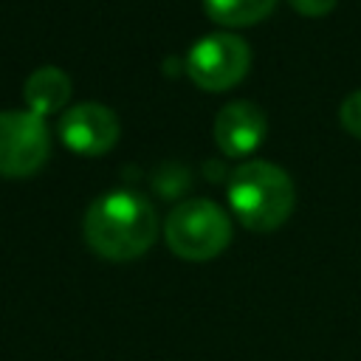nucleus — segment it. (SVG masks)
I'll list each match as a JSON object with an SVG mask.
<instances>
[{
	"label": "nucleus",
	"instance_id": "1",
	"mask_svg": "<svg viewBox=\"0 0 361 361\" xmlns=\"http://www.w3.org/2000/svg\"><path fill=\"white\" fill-rule=\"evenodd\" d=\"M87 245L113 262L141 257L158 237V217L152 203L130 189H116L96 197L85 212Z\"/></svg>",
	"mask_w": 361,
	"mask_h": 361
},
{
	"label": "nucleus",
	"instance_id": "2",
	"mask_svg": "<svg viewBox=\"0 0 361 361\" xmlns=\"http://www.w3.org/2000/svg\"><path fill=\"white\" fill-rule=\"evenodd\" d=\"M228 203L245 228L274 231L290 217L296 203V189L282 166L254 158L231 172Z\"/></svg>",
	"mask_w": 361,
	"mask_h": 361
},
{
	"label": "nucleus",
	"instance_id": "3",
	"mask_svg": "<svg viewBox=\"0 0 361 361\" xmlns=\"http://www.w3.org/2000/svg\"><path fill=\"white\" fill-rule=\"evenodd\" d=\"M164 237L180 259L206 262L231 243V220L217 203L206 197H192L169 212L164 223Z\"/></svg>",
	"mask_w": 361,
	"mask_h": 361
},
{
	"label": "nucleus",
	"instance_id": "4",
	"mask_svg": "<svg viewBox=\"0 0 361 361\" xmlns=\"http://www.w3.org/2000/svg\"><path fill=\"white\" fill-rule=\"evenodd\" d=\"M251 65L248 42L228 31L200 37L186 54V71L203 90H228L237 85Z\"/></svg>",
	"mask_w": 361,
	"mask_h": 361
},
{
	"label": "nucleus",
	"instance_id": "5",
	"mask_svg": "<svg viewBox=\"0 0 361 361\" xmlns=\"http://www.w3.org/2000/svg\"><path fill=\"white\" fill-rule=\"evenodd\" d=\"M51 152V130L31 110H0V175L25 178Z\"/></svg>",
	"mask_w": 361,
	"mask_h": 361
},
{
	"label": "nucleus",
	"instance_id": "6",
	"mask_svg": "<svg viewBox=\"0 0 361 361\" xmlns=\"http://www.w3.org/2000/svg\"><path fill=\"white\" fill-rule=\"evenodd\" d=\"M121 124L118 116L96 102H82L62 113L59 118V138L68 149L79 155H102L118 141Z\"/></svg>",
	"mask_w": 361,
	"mask_h": 361
},
{
	"label": "nucleus",
	"instance_id": "7",
	"mask_svg": "<svg viewBox=\"0 0 361 361\" xmlns=\"http://www.w3.org/2000/svg\"><path fill=\"white\" fill-rule=\"evenodd\" d=\"M265 130H268L265 113L254 102H245V99L228 102L214 116V141L231 158L251 155L262 144Z\"/></svg>",
	"mask_w": 361,
	"mask_h": 361
},
{
	"label": "nucleus",
	"instance_id": "8",
	"mask_svg": "<svg viewBox=\"0 0 361 361\" xmlns=\"http://www.w3.org/2000/svg\"><path fill=\"white\" fill-rule=\"evenodd\" d=\"M23 99H25L31 113L45 118L48 113H56V110H62L68 104V99H71V79H68V73L62 68L42 65V68H37L25 79Z\"/></svg>",
	"mask_w": 361,
	"mask_h": 361
},
{
	"label": "nucleus",
	"instance_id": "9",
	"mask_svg": "<svg viewBox=\"0 0 361 361\" xmlns=\"http://www.w3.org/2000/svg\"><path fill=\"white\" fill-rule=\"evenodd\" d=\"M206 14L220 25H254L262 17H268L276 6V0H203Z\"/></svg>",
	"mask_w": 361,
	"mask_h": 361
},
{
	"label": "nucleus",
	"instance_id": "10",
	"mask_svg": "<svg viewBox=\"0 0 361 361\" xmlns=\"http://www.w3.org/2000/svg\"><path fill=\"white\" fill-rule=\"evenodd\" d=\"M338 116H341L344 130L361 138V90H353V93H350V96L341 102Z\"/></svg>",
	"mask_w": 361,
	"mask_h": 361
},
{
	"label": "nucleus",
	"instance_id": "11",
	"mask_svg": "<svg viewBox=\"0 0 361 361\" xmlns=\"http://www.w3.org/2000/svg\"><path fill=\"white\" fill-rule=\"evenodd\" d=\"M290 6L307 17H322L336 6V0H290Z\"/></svg>",
	"mask_w": 361,
	"mask_h": 361
}]
</instances>
